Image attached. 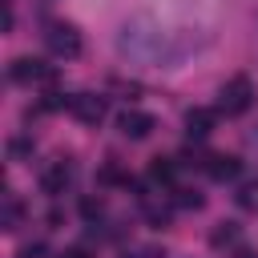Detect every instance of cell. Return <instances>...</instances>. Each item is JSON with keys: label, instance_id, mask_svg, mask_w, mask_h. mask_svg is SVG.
<instances>
[{"label": "cell", "instance_id": "cell-17", "mask_svg": "<svg viewBox=\"0 0 258 258\" xmlns=\"http://www.w3.org/2000/svg\"><path fill=\"white\" fill-rule=\"evenodd\" d=\"M60 258H89V250L85 246H69V250H60Z\"/></svg>", "mask_w": 258, "mask_h": 258}, {"label": "cell", "instance_id": "cell-8", "mask_svg": "<svg viewBox=\"0 0 258 258\" xmlns=\"http://www.w3.org/2000/svg\"><path fill=\"white\" fill-rule=\"evenodd\" d=\"M69 181H73V165H69V161H52V165L40 173L44 194H64V189H69Z\"/></svg>", "mask_w": 258, "mask_h": 258}, {"label": "cell", "instance_id": "cell-5", "mask_svg": "<svg viewBox=\"0 0 258 258\" xmlns=\"http://www.w3.org/2000/svg\"><path fill=\"white\" fill-rule=\"evenodd\" d=\"M12 81H16V85H52V81H56V73H52L44 60L20 56V60H12Z\"/></svg>", "mask_w": 258, "mask_h": 258}, {"label": "cell", "instance_id": "cell-16", "mask_svg": "<svg viewBox=\"0 0 258 258\" xmlns=\"http://www.w3.org/2000/svg\"><path fill=\"white\" fill-rule=\"evenodd\" d=\"M81 210H85V218H97V214H101V202H93V198H85V202H81Z\"/></svg>", "mask_w": 258, "mask_h": 258}, {"label": "cell", "instance_id": "cell-6", "mask_svg": "<svg viewBox=\"0 0 258 258\" xmlns=\"http://www.w3.org/2000/svg\"><path fill=\"white\" fill-rule=\"evenodd\" d=\"M117 129H121L129 141H145V137L157 129V121H153L149 113H141V109H125V113L117 117Z\"/></svg>", "mask_w": 258, "mask_h": 258}, {"label": "cell", "instance_id": "cell-10", "mask_svg": "<svg viewBox=\"0 0 258 258\" xmlns=\"http://www.w3.org/2000/svg\"><path fill=\"white\" fill-rule=\"evenodd\" d=\"M141 210L153 226H165L169 222V202H157V194H141Z\"/></svg>", "mask_w": 258, "mask_h": 258}, {"label": "cell", "instance_id": "cell-14", "mask_svg": "<svg viewBox=\"0 0 258 258\" xmlns=\"http://www.w3.org/2000/svg\"><path fill=\"white\" fill-rule=\"evenodd\" d=\"M234 198H238V206H242V210H258V181H242Z\"/></svg>", "mask_w": 258, "mask_h": 258}, {"label": "cell", "instance_id": "cell-18", "mask_svg": "<svg viewBox=\"0 0 258 258\" xmlns=\"http://www.w3.org/2000/svg\"><path fill=\"white\" fill-rule=\"evenodd\" d=\"M8 149H12V157H24V153H28V141H12Z\"/></svg>", "mask_w": 258, "mask_h": 258}, {"label": "cell", "instance_id": "cell-7", "mask_svg": "<svg viewBox=\"0 0 258 258\" xmlns=\"http://www.w3.org/2000/svg\"><path fill=\"white\" fill-rule=\"evenodd\" d=\"M214 121H218V113L198 105V109H189V113H185V133H189L194 141H202V137H210V133H214Z\"/></svg>", "mask_w": 258, "mask_h": 258}, {"label": "cell", "instance_id": "cell-2", "mask_svg": "<svg viewBox=\"0 0 258 258\" xmlns=\"http://www.w3.org/2000/svg\"><path fill=\"white\" fill-rule=\"evenodd\" d=\"M250 105H254V85H250V77H230V81L218 89V113L242 117Z\"/></svg>", "mask_w": 258, "mask_h": 258}, {"label": "cell", "instance_id": "cell-9", "mask_svg": "<svg viewBox=\"0 0 258 258\" xmlns=\"http://www.w3.org/2000/svg\"><path fill=\"white\" fill-rule=\"evenodd\" d=\"M206 173H210L214 181H234V177L242 173V161L230 157V153H214V157L206 161Z\"/></svg>", "mask_w": 258, "mask_h": 258}, {"label": "cell", "instance_id": "cell-15", "mask_svg": "<svg viewBox=\"0 0 258 258\" xmlns=\"http://www.w3.org/2000/svg\"><path fill=\"white\" fill-rule=\"evenodd\" d=\"M173 206H181V210H202V194H198V189H173Z\"/></svg>", "mask_w": 258, "mask_h": 258}, {"label": "cell", "instance_id": "cell-13", "mask_svg": "<svg viewBox=\"0 0 258 258\" xmlns=\"http://www.w3.org/2000/svg\"><path fill=\"white\" fill-rule=\"evenodd\" d=\"M173 173H177V165H173L169 157H157V161L149 165V177H153V181H161V185H169V181H173Z\"/></svg>", "mask_w": 258, "mask_h": 258}, {"label": "cell", "instance_id": "cell-4", "mask_svg": "<svg viewBox=\"0 0 258 258\" xmlns=\"http://www.w3.org/2000/svg\"><path fill=\"white\" fill-rule=\"evenodd\" d=\"M69 109H73V117L85 121V125H101L105 113H109L105 97H97V93H73V97H69Z\"/></svg>", "mask_w": 258, "mask_h": 258}, {"label": "cell", "instance_id": "cell-20", "mask_svg": "<svg viewBox=\"0 0 258 258\" xmlns=\"http://www.w3.org/2000/svg\"><path fill=\"white\" fill-rule=\"evenodd\" d=\"M234 258H258V250H250V246H238V250H234Z\"/></svg>", "mask_w": 258, "mask_h": 258}, {"label": "cell", "instance_id": "cell-11", "mask_svg": "<svg viewBox=\"0 0 258 258\" xmlns=\"http://www.w3.org/2000/svg\"><path fill=\"white\" fill-rule=\"evenodd\" d=\"M20 222H24V206L8 194L4 198V230H20Z\"/></svg>", "mask_w": 258, "mask_h": 258}, {"label": "cell", "instance_id": "cell-1", "mask_svg": "<svg viewBox=\"0 0 258 258\" xmlns=\"http://www.w3.org/2000/svg\"><path fill=\"white\" fill-rule=\"evenodd\" d=\"M117 48L133 60H145V64H169L177 60L181 52H189V40H181L177 32L169 28H141V24H125L121 36H117Z\"/></svg>", "mask_w": 258, "mask_h": 258}, {"label": "cell", "instance_id": "cell-19", "mask_svg": "<svg viewBox=\"0 0 258 258\" xmlns=\"http://www.w3.org/2000/svg\"><path fill=\"white\" fill-rule=\"evenodd\" d=\"M40 254H44L40 246H24V250H20V258H40Z\"/></svg>", "mask_w": 258, "mask_h": 258}, {"label": "cell", "instance_id": "cell-3", "mask_svg": "<svg viewBox=\"0 0 258 258\" xmlns=\"http://www.w3.org/2000/svg\"><path fill=\"white\" fill-rule=\"evenodd\" d=\"M44 40H48V48H52V56H64V60H73V56H81V32H77L73 24H48V32H44Z\"/></svg>", "mask_w": 258, "mask_h": 258}, {"label": "cell", "instance_id": "cell-12", "mask_svg": "<svg viewBox=\"0 0 258 258\" xmlns=\"http://www.w3.org/2000/svg\"><path fill=\"white\" fill-rule=\"evenodd\" d=\"M238 242V226L234 222H218L214 234H210V246H234Z\"/></svg>", "mask_w": 258, "mask_h": 258}]
</instances>
